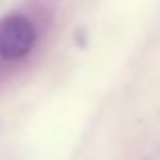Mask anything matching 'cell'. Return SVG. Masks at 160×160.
<instances>
[{"label":"cell","instance_id":"cell-1","mask_svg":"<svg viewBox=\"0 0 160 160\" xmlns=\"http://www.w3.org/2000/svg\"><path fill=\"white\" fill-rule=\"evenodd\" d=\"M41 31L35 18L24 12H10L0 18V61L20 63L37 49Z\"/></svg>","mask_w":160,"mask_h":160}]
</instances>
